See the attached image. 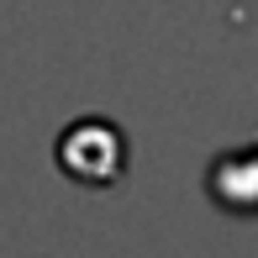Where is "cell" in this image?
<instances>
[{"instance_id":"6da1fadb","label":"cell","mask_w":258,"mask_h":258,"mask_svg":"<svg viewBox=\"0 0 258 258\" xmlns=\"http://www.w3.org/2000/svg\"><path fill=\"white\" fill-rule=\"evenodd\" d=\"M126 132L105 116H79L58 132L53 143V163L63 169V179L85 184V190H111L126 174Z\"/></svg>"},{"instance_id":"7a4b0ae2","label":"cell","mask_w":258,"mask_h":258,"mask_svg":"<svg viewBox=\"0 0 258 258\" xmlns=\"http://www.w3.org/2000/svg\"><path fill=\"white\" fill-rule=\"evenodd\" d=\"M206 195H211V206L232 211V216H258V143L211 158Z\"/></svg>"}]
</instances>
